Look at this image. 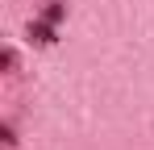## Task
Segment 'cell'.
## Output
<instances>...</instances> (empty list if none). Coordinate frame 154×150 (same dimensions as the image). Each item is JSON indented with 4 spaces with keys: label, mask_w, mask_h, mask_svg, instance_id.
I'll return each mask as SVG.
<instances>
[{
    "label": "cell",
    "mask_w": 154,
    "mask_h": 150,
    "mask_svg": "<svg viewBox=\"0 0 154 150\" xmlns=\"http://www.w3.org/2000/svg\"><path fill=\"white\" fill-rule=\"evenodd\" d=\"M29 38H33L38 46H54V42H58V25H50L46 17H38V21H29Z\"/></svg>",
    "instance_id": "cell-1"
},
{
    "label": "cell",
    "mask_w": 154,
    "mask_h": 150,
    "mask_svg": "<svg viewBox=\"0 0 154 150\" xmlns=\"http://www.w3.org/2000/svg\"><path fill=\"white\" fill-rule=\"evenodd\" d=\"M42 17H46L50 25H58L63 17H67V4H63V0H46V4H42Z\"/></svg>",
    "instance_id": "cell-2"
}]
</instances>
